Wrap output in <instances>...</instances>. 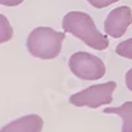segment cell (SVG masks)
Segmentation results:
<instances>
[{"mask_svg":"<svg viewBox=\"0 0 132 132\" xmlns=\"http://www.w3.org/2000/svg\"><path fill=\"white\" fill-rule=\"evenodd\" d=\"M70 71L79 79L98 81L106 74L104 62L89 52H75L69 58Z\"/></svg>","mask_w":132,"mask_h":132,"instance_id":"cell-4","label":"cell"},{"mask_svg":"<svg viewBox=\"0 0 132 132\" xmlns=\"http://www.w3.org/2000/svg\"><path fill=\"white\" fill-rule=\"evenodd\" d=\"M12 36H13V29L11 27L8 19L0 13V44L9 41Z\"/></svg>","mask_w":132,"mask_h":132,"instance_id":"cell-8","label":"cell"},{"mask_svg":"<svg viewBox=\"0 0 132 132\" xmlns=\"http://www.w3.org/2000/svg\"><path fill=\"white\" fill-rule=\"evenodd\" d=\"M116 86L118 85L114 81L91 85L82 91L73 94L69 98V102L75 107L99 108L102 106H107L114 101V91L116 90Z\"/></svg>","mask_w":132,"mask_h":132,"instance_id":"cell-3","label":"cell"},{"mask_svg":"<svg viewBox=\"0 0 132 132\" xmlns=\"http://www.w3.org/2000/svg\"><path fill=\"white\" fill-rule=\"evenodd\" d=\"M118 2H119V0H87V3H89L91 7L98 8V9L110 7L111 4H115V3H118Z\"/></svg>","mask_w":132,"mask_h":132,"instance_id":"cell-10","label":"cell"},{"mask_svg":"<svg viewBox=\"0 0 132 132\" xmlns=\"http://www.w3.org/2000/svg\"><path fill=\"white\" fill-rule=\"evenodd\" d=\"M63 32L81 40L85 45L95 50H106L110 45L107 35L99 30L93 17L82 11H71L62 19Z\"/></svg>","mask_w":132,"mask_h":132,"instance_id":"cell-1","label":"cell"},{"mask_svg":"<svg viewBox=\"0 0 132 132\" xmlns=\"http://www.w3.org/2000/svg\"><path fill=\"white\" fill-rule=\"evenodd\" d=\"M132 24V9L128 5H122L111 9L104 20V32L112 38H120L126 35Z\"/></svg>","mask_w":132,"mask_h":132,"instance_id":"cell-5","label":"cell"},{"mask_svg":"<svg viewBox=\"0 0 132 132\" xmlns=\"http://www.w3.org/2000/svg\"><path fill=\"white\" fill-rule=\"evenodd\" d=\"M66 32H58L50 27L35 28L27 38V49L40 60H54L60 56Z\"/></svg>","mask_w":132,"mask_h":132,"instance_id":"cell-2","label":"cell"},{"mask_svg":"<svg viewBox=\"0 0 132 132\" xmlns=\"http://www.w3.org/2000/svg\"><path fill=\"white\" fill-rule=\"evenodd\" d=\"M24 0H0V4L5 5V7H16L20 5Z\"/></svg>","mask_w":132,"mask_h":132,"instance_id":"cell-12","label":"cell"},{"mask_svg":"<svg viewBox=\"0 0 132 132\" xmlns=\"http://www.w3.org/2000/svg\"><path fill=\"white\" fill-rule=\"evenodd\" d=\"M42 127V118L36 114H29L16 120H12L0 129V132H41Z\"/></svg>","mask_w":132,"mask_h":132,"instance_id":"cell-6","label":"cell"},{"mask_svg":"<svg viewBox=\"0 0 132 132\" xmlns=\"http://www.w3.org/2000/svg\"><path fill=\"white\" fill-rule=\"evenodd\" d=\"M115 53L119 57L132 60V37L127 38L122 42H119L116 45V48H115Z\"/></svg>","mask_w":132,"mask_h":132,"instance_id":"cell-9","label":"cell"},{"mask_svg":"<svg viewBox=\"0 0 132 132\" xmlns=\"http://www.w3.org/2000/svg\"><path fill=\"white\" fill-rule=\"evenodd\" d=\"M106 115H118L123 122L122 132H132V102L127 101L118 107H106L103 110Z\"/></svg>","mask_w":132,"mask_h":132,"instance_id":"cell-7","label":"cell"},{"mask_svg":"<svg viewBox=\"0 0 132 132\" xmlns=\"http://www.w3.org/2000/svg\"><path fill=\"white\" fill-rule=\"evenodd\" d=\"M124 82H126V86L129 91H132V68L126 73V77H124Z\"/></svg>","mask_w":132,"mask_h":132,"instance_id":"cell-11","label":"cell"}]
</instances>
